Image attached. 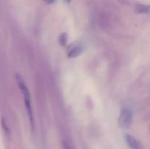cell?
Here are the masks:
<instances>
[{
  "label": "cell",
  "mask_w": 150,
  "mask_h": 149,
  "mask_svg": "<svg viewBox=\"0 0 150 149\" xmlns=\"http://www.w3.org/2000/svg\"><path fill=\"white\" fill-rule=\"evenodd\" d=\"M133 122V113L129 108H124L120 112L118 119V125L122 129H129Z\"/></svg>",
  "instance_id": "2"
},
{
  "label": "cell",
  "mask_w": 150,
  "mask_h": 149,
  "mask_svg": "<svg viewBox=\"0 0 150 149\" xmlns=\"http://www.w3.org/2000/svg\"><path fill=\"white\" fill-rule=\"evenodd\" d=\"M43 1L48 4H53V3L55 2V0H43Z\"/></svg>",
  "instance_id": "7"
},
{
  "label": "cell",
  "mask_w": 150,
  "mask_h": 149,
  "mask_svg": "<svg viewBox=\"0 0 150 149\" xmlns=\"http://www.w3.org/2000/svg\"><path fill=\"white\" fill-rule=\"evenodd\" d=\"M64 149H70V146H69L66 143H64Z\"/></svg>",
  "instance_id": "8"
},
{
  "label": "cell",
  "mask_w": 150,
  "mask_h": 149,
  "mask_svg": "<svg viewBox=\"0 0 150 149\" xmlns=\"http://www.w3.org/2000/svg\"><path fill=\"white\" fill-rule=\"evenodd\" d=\"M16 80H17L18 85L19 89L21 91L23 95V99H24V104L25 108H26V112L29 116V121H30L31 126L32 127H34V115L33 112H32V104H31V96L30 93H29V91L28 89L27 86H26V83L23 81V78L21 75L17 74L16 75Z\"/></svg>",
  "instance_id": "1"
},
{
  "label": "cell",
  "mask_w": 150,
  "mask_h": 149,
  "mask_svg": "<svg viewBox=\"0 0 150 149\" xmlns=\"http://www.w3.org/2000/svg\"><path fill=\"white\" fill-rule=\"evenodd\" d=\"M72 0H64V1H65L66 3H67V4H69V3L71 2Z\"/></svg>",
  "instance_id": "9"
},
{
  "label": "cell",
  "mask_w": 150,
  "mask_h": 149,
  "mask_svg": "<svg viewBox=\"0 0 150 149\" xmlns=\"http://www.w3.org/2000/svg\"><path fill=\"white\" fill-rule=\"evenodd\" d=\"M136 10L138 13H142V14H146L149 12V6L144 5V4H139L136 6Z\"/></svg>",
  "instance_id": "5"
},
{
  "label": "cell",
  "mask_w": 150,
  "mask_h": 149,
  "mask_svg": "<svg viewBox=\"0 0 150 149\" xmlns=\"http://www.w3.org/2000/svg\"><path fill=\"white\" fill-rule=\"evenodd\" d=\"M125 140L130 149H144L140 142L130 134H125Z\"/></svg>",
  "instance_id": "4"
},
{
  "label": "cell",
  "mask_w": 150,
  "mask_h": 149,
  "mask_svg": "<svg viewBox=\"0 0 150 149\" xmlns=\"http://www.w3.org/2000/svg\"><path fill=\"white\" fill-rule=\"evenodd\" d=\"M67 39H68V36H67V33L65 32L62 33L59 37V42L60 45L62 47H65L67 43Z\"/></svg>",
  "instance_id": "6"
},
{
  "label": "cell",
  "mask_w": 150,
  "mask_h": 149,
  "mask_svg": "<svg viewBox=\"0 0 150 149\" xmlns=\"http://www.w3.org/2000/svg\"><path fill=\"white\" fill-rule=\"evenodd\" d=\"M84 48L83 45L80 42H75L73 45H70L68 48L67 57L68 58H76L83 53Z\"/></svg>",
  "instance_id": "3"
}]
</instances>
